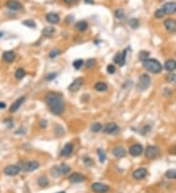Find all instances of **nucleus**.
<instances>
[{"label":"nucleus","mask_w":176,"mask_h":193,"mask_svg":"<svg viewBox=\"0 0 176 193\" xmlns=\"http://www.w3.org/2000/svg\"><path fill=\"white\" fill-rule=\"evenodd\" d=\"M40 126H41V128H45V127L47 126V121L46 120H43V121L41 122Z\"/></svg>","instance_id":"obj_46"},{"label":"nucleus","mask_w":176,"mask_h":193,"mask_svg":"<svg viewBox=\"0 0 176 193\" xmlns=\"http://www.w3.org/2000/svg\"><path fill=\"white\" fill-rule=\"evenodd\" d=\"M25 75H26V71L23 68L17 69L16 72H15V76H16V78L18 80H22V79L25 77Z\"/></svg>","instance_id":"obj_27"},{"label":"nucleus","mask_w":176,"mask_h":193,"mask_svg":"<svg viewBox=\"0 0 176 193\" xmlns=\"http://www.w3.org/2000/svg\"><path fill=\"white\" fill-rule=\"evenodd\" d=\"M165 68L169 72H172L176 69V61L175 60H167L165 63Z\"/></svg>","instance_id":"obj_20"},{"label":"nucleus","mask_w":176,"mask_h":193,"mask_svg":"<svg viewBox=\"0 0 176 193\" xmlns=\"http://www.w3.org/2000/svg\"><path fill=\"white\" fill-rule=\"evenodd\" d=\"M83 64H84V63H83L82 60H77L74 62V67L75 69H79Z\"/></svg>","instance_id":"obj_37"},{"label":"nucleus","mask_w":176,"mask_h":193,"mask_svg":"<svg viewBox=\"0 0 176 193\" xmlns=\"http://www.w3.org/2000/svg\"><path fill=\"white\" fill-rule=\"evenodd\" d=\"M97 153H98V156H99V161L101 163H104L105 160H106V153L103 149H98L97 150Z\"/></svg>","instance_id":"obj_30"},{"label":"nucleus","mask_w":176,"mask_h":193,"mask_svg":"<svg viewBox=\"0 0 176 193\" xmlns=\"http://www.w3.org/2000/svg\"><path fill=\"white\" fill-rule=\"evenodd\" d=\"M6 7L13 11H19L23 9L22 4L18 1H15V0H9V1L6 3Z\"/></svg>","instance_id":"obj_15"},{"label":"nucleus","mask_w":176,"mask_h":193,"mask_svg":"<svg viewBox=\"0 0 176 193\" xmlns=\"http://www.w3.org/2000/svg\"><path fill=\"white\" fill-rule=\"evenodd\" d=\"M147 174H148V172L145 168H139V169L135 170L134 172H133V177L137 180H140V179H145L147 176Z\"/></svg>","instance_id":"obj_13"},{"label":"nucleus","mask_w":176,"mask_h":193,"mask_svg":"<svg viewBox=\"0 0 176 193\" xmlns=\"http://www.w3.org/2000/svg\"><path fill=\"white\" fill-rule=\"evenodd\" d=\"M58 170H59L60 174H69V171H71V168H69V165L62 164L60 167H58Z\"/></svg>","instance_id":"obj_24"},{"label":"nucleus","mask_w":176,"mask_h":193,"mask_svg":"<svg viewBox=\"0 0 176 193\" xmlns=\"http://www.w3.org/2000/svg\"><path fill=\"white\" fill-rule=\"evenodd\" d=\"M72 151H74V145H72V143L69 142V143H67L65 146H64V148L62 149V151H61V155L67 157V156L71 155L72 153Z\"/></svg>","instance_id":"obj_18"},{"label":"nucleus","mask_w":176,"mask_h":193,"mask_svg":"<svg viewBox=\"0 0 176 193\" xmlns=\"http://www.w3.org/2000/svg\"><path fill=\"white\" fill-rule=\"evenodd\" d=\"M87 27H88V24L85 21H79L75 24V28L79 30V31H84V30L87 29Z\"/></svg>","instance_id":"obj_23"},{"label":"nucleus","mask_w":176,"mask_h":193,"mask_svg":"<svg viewBox=\"0 0 176 193\" xmlns=\"http://www.w3.org/2000/svg\"><path fill=\"white\" fill-rule=\"evenodd\" d=\"M151 83H152L151 77L147 74V73H144V74H142L140 77H139L138 84H137L138 90H140V91L147 90V89L150 87Z\"/></svg>","instance_id":"obj_3"},{"label":"nucleus","mask_w":176,"mask_h":193,"mask_svg":"<svg viewBox=\"0 0 176 193\" xmlns=\"http://www.w3.org/2000/svg\"><path fill=\"white\" fill-rule=\"evenodd\" d=\"M21 171V168L17 165H9V166L5 167L4 169V174L6 176H9V177H13V176H17L18 174L20 173Z\"/></svg>","instance_id":"obj_5"},{"label":"nucleus","mask_w":176,"mask_h":193,"mask_svg":"<svg viewBox=\"0 0 176 193\" xmlns=\"http://www.w3.org/2000/svg\"><path fill=\"white\" fill-rule=\"evenodd\" d=\"M2 35H3V34H2V32H0V37H1Z\"/></svg>","instance_id":"obj_49"},{"label":"nucleus","mask_w":176,"mask_h":193,"mask_svg":"<svg viewBox=\"0 0 176 193\" xmlns=\"http://www.w3.org/2000/svg\"><path fill=\"white\" fill-rule=\"evenodd\" d=\"M143 66L145 67V69H147L148 71H150L152 73H160L162 70V63H160L157 60L155 59H148L145 62H143Z\"/></svg>","instance_id":"obj_2"},{"label":"nucleus","mask_w":176,"mask_h":193,"mask_svg":"<svg viewBox=\"0 0 176 193\" xmlns=\"http://www.w3.org/2000/svg\"><path fill=\"white\" fill-rule=\"evenodd\" d=\"M91 189L95 193H107L110 190V187L108 185L104 184L101 182H95L91 185Z\"/></svg>","instance_id":"obj_4"},{"label":"nucleus","mask_w":176,"mask_h":193,"mask_svg":"<svg viewBox=\"0 0 176 193\" xmlns=\"http://www.w3.org/2000/svg\"><path fill=\"white\" fill-rule=\"evenodd\" d=\"M69 180L72 183H80L85 180V177L80 173H74L69 177Z\"/></svg>","instance_id":"obj_11"},{"label":"nucleus","mask_w":176,"mask_h":193,"mask_svg":"<svg viewBox=\"0 0 176 193\" xmlns=\"http://www.w3.org/2000/svg\"><path fill=\"white\" fill-rule=\"evenodd\" d=\"M22 169L25 172H33L39 168V163L37 161H29L22 164Z\"/></svg>","instance_id":"obj_7"},{"label":"nucleus","mask_w":176,"mask_h":193,"mask_svg":"<svg viewBox=\"0 0 176 193\" xmlns=\"http://www.w3.org/2000/svg\"><path fill=\"white\" fill-rule=\"evenodd\" d=\"M162 8L165 10V14H175L176 13V2L175 1L166 2L165 4H163Z\"/></svg>","instance_id":"obj_10"},{"label":"nucleus","mask_w":176,"mask_h":193,"mask_svg":"<svg viewBox=\"0 0 176 193\" xmlns=\"http://www.w3.org/2000/svg\"><path fill=\"white\" fill-rule=\"evenodd\" d=\"M54 32H55V28L53 26H47L42 30V33H43L44 36H51Z\"/></svg>","instance_id":"obj_26"},{"label":"nucleus","mask_w":176,"mask_h":193,"mask_svg":"<svg viewBox=\"0 0 176 193\" xmlns=\"http://www.w3.org/2000/svg\"><path fill=\"white\" fill-rule=\"evenodd\" d=\"M25 97H22V98H20V99H18L16 102H15L13 105H11V107H10V111L12 112V113H14V112H16L18 109L20 108V106L22 105V103L25 102Z\"/></svg>","instance_id":"obj_19"},{"label":"nucleus","mask_w":176,"mask_h":193,"mask_svg":"<svg viewBox=\"0 0 176 193\" xmlns=\"http://www.w3.org/2000/svg\"><path fill=\"white\" fill-rule=\"evenodd\" d=\"M107 71L108 73H110V74H114V72H116V67L113 64H109L107 66Z\"/></svg>","instance_id":"obj_40"},{"label":"nucleus","mask_w":176,"mask_h":193,"mask_svg":"<svg viewBox=\"0 0 176 193\" xmlns=\"http://www.w3.org/2000/svg\"><path fill=\"white\" fill-rule=\"evenodd\" d=\"M82 83H83L82 78H77V79H75V80L72 82L71 85H69V90L71 91V92H77V91L79 90L80 87L82 86Z\"/></svg>","instance_id":"obj_16"},{"label":"nucleus","mask_w":176,"mask_h":193,"mask_svg":"<svg viewBox=\"0 0 176 193\" xmlns=\"http://www.w3.org/2000/svg\"><path fill=\"white\" fill-rule=\"evenodd\" d=\"M46 21L51 24H56L60 21V17L56 13H48L46 15Z\"/></svg>","instance_id":"obj_17"},{"label":"nucleus","mask_w":176,"mask_h":193,"mask_svg":"<svg viewBox=\"0 0 176 193\" xmlns=\"http://www.w3.org/2000/svg\"><path fill=\"white\" fill-rule=\"evenodd\" d=\"M126 53H127L126 50H124L122 54L117 53L116 56H114V62L116 63L117 64H118V66H124V64H125Z\"/></svg>","instance_id":"obj_12"},{"label":"nucleus","mask_w":176,"mask_h":193,"mask_svg":"<svg viewBox=\"0 0 176 193\" xmlns=\"http://www.w3.org/2000/svg\"><path fill=\"white\" fill-rule=\"evenodd\" d=\"M146 157L148 159H155L156 157H157V155L160 154V149L157 146L155 145H150L148 146L146 149Z\"/></svg>","instance_id":"obj_6"},{"label":"nucleus","mask_w":176,"mask_h":193,"mask_svg":"<svg viewBox=\"0 0 176 193\" xmlns=\"http://www.w3.org/2000/svg\"><path fill=\"white\" fill-rule=\"evenodd\" d=\"M165 177L170 179H176V169H171L165 172Z\"/></svg>","instance_id":"obj_28"},{"label":"nucleus","mask_w":176,"mask_h":193,"mask_svg":"<svg viewBox=\"0 0 176 193\" xmlns=\"http://www.w3.org/2000/svg\"><path fill=\"white\" fill-rule=\"evenodd\" d=\"M57 193H66L65 191H61V192H57Z\"/></svg>","instance_id":"obj_48"},{"label":"nucleus","mask_w":176,"mask_h":193,"mask_svg":"<svg viewBox=\"0 0 176 193\" xmlns=\"http://www.w3.org/2000/svg\"><path fill=\"white\" fill-rule=\"evenodd\" d=\"M15 57H16V55L13 51H7L5 52L4 54H3V60L5 61V62L7 63H12L13 61L15 60Z\"/></svg>","instance_id":"obj_21"},{"label":"nucleus","mask_w":176,"mask_h":193,"mask_svg":"<svg viewBox=\"0 0 176 193\" xmlns=\"http://www.w3.org/2000/svg\"><path fill=\"white\" fill-rule=\"evenodd\" d=\"M83 162H84V163H85V164L87 165L88 167H89V166H91V165L93 164L92 160H90L89 158H83Z\"/></svg>","instance_id":"obj_43"},{"label":"nucleus","mask_w":176,"mask_h":193,"mask_svg":"<svg viewBox=\"0 0 176 193\" xmlns=\"http://www.w3.org/2000/svg\"><path fill=\"white\" fill-rule=\"evenodd\" d=\"M142 152H143V146L141 145H133L131 147L129 148L130 155L134 156V157H137V156L141 155Z\"/></svg>","instance_id":"obj_14"},{"label":"nucleus","mask_w":176,"mask_h":193,"mask_svg":"<svg viewBox=\"0 0 176 193\" xmlns=\"http://www.w3.org/2000/svg\"><path fill=\"white\" fill-rule=\"evenodd\" d=\"M56 76H57L56 73H54V74H53V73H50L49 75H47V76H46V79H47V80H52V79L55 78Z\"/></svg>","instance_id":"obj_44"},{"label":"nucleus","mask_w":176,"mask_h":193,"mask_svg":"<svg viewBox=\"0 0 176 193\" xmlns=\"http://www.w3.org/2000/svg\"><path fill=\"white\" fill-rule=\"evenodd\" d=\"M165 12L162 8L157 9V10L155 12V17H156L157 19H162V18L165 17Z\"/></svg>","instance_id":"obj_32"},{"label":"nucleus","mask_w":176,"mask_h":193,"mask_svg":"<svg viewBox=\"0 0 176 193\" xmlns=\"http://www.w3.org/2000/svg\"><path fill=\"white\" fill-rule=\"evenodd\" d=\"M128 24H129V26L132 27V28H136V27L139 26V21H138L137 19H135V18H133V19L129 20Z\"/></svg>","instance_id":"obj_36"},{"label":"nucleus","mask_w":176,"mask_h":193,"mask_svg":"<svg viewBox=\"0 0 176 193\" xmlns=\"http://www.w3.org/2000/svg\"><path fill=\"white\" fill-rule=\"evenodd\" d=\"M23 24L26 26H30V27H35V23L32 20H28V21H24Z\"/></svg>","instance_id":"obj_39"},{"label":"nucleus","mask_w":176,"mask_h":193,"mask_svg":"<svg viewBox=\"0 0 176 193\" xmlns=\"http://www.w3.org/2000/svg\"><path fill=\"white\" fill-rule=\"evenodd\" d=\"M166 81L168 82V83H173L174 81H176V74L175 73H168L167 75H166Z\"/></svg>","instance_id":"obj_33"},{"label":"nucleus","mask_w":176,"mask_h":193,"mask_svg":"<svg viewBox=\"0 0 176 193\" xmlns=\"http://www.w3.org/2000/svg\"><path fill=\"white\" fill-rule=\"evenodd\" d=\"M165 29L169 33H175L176 32V21L173 19H167L163 23Z\"/></svg>","instance_id":"obj_9"},{"label":"nucleus","mask_w":176,"mask_h":193,"mask_svg":"<svg viewBox=\"0 0 176 193\" xmlns=\"http://www.w3.org/2000/svg\"><path fill=\"white\" fill-rule=\"evenodd\" d=\"M5 106H6V105H5L4 103H1V102H0V108H4Z\"/></svg>","instance_id":"obj_47"},{"label":"nucleus","mask_w":176,"mask_h":193,"mask_svg":"<svg viewBox=\"0 0 176 193\" xmlns=\"http://www.w3.org/2000/svg\"><path fill=\"white\" fill-rule=\"evenodd\" d=\"M63 1L65 2V3H67V4H72V3L77 1V0H63Z\"/></svg>","instance_id":"obj_45"},{"label":"nucleus","mask_w":176,"mask_h":193,"mask_svg":"<svg viewBox=\"0 0 176 193\" xmlns=\"http://www.w3.org/2000/svg\"><path fill=\"white\" fill-rule=\"evenodd\" d=\"M59 55H60V51L58 50V49H54V50H52L49 53V58L54 59V58H56L57 56H59Z\"/></svg>","instance_id":"obj_38"},{"label":"nucleus","mask_w":176,"mask_h":193,"mask_svg":"<svg viewBox=\"0 0 176 193\" xmlns=\"http://www.w3.org/2000/svg\"><path fill=\"white\" fill-rule=\"evenodd\" d=\"M64 134H65V131H64V129L62 127H60V126H57L56 127V135H57V136L59 135V137H62Z\"/></svg>","instance_id":"obj_42"},{"label":"nucleus","mask_w":176,"mask_h":193,"mask_svg":"<svg viewBox=\"0 0 176 193\" xmlns=\"http://www.w3.org/2000/svg\"><path fill=\"white\" fill-rule=\"evenodd\" d=\"M37 182H38V184L41 186V187H45V186H47L48 185V179L46 177H44V176H42V177H40L38 179V180H37Z\"/></svg>","instance_id":"obj_29"},{"label":"nucleus","mask_w":176,"mask_h":193,"mask_svg":"<svg viewBox=\"0 0 176 193\" xmlns=\"http://www.w3.org/2000/svg\"><path fill=\"white\" fill-rule=\"evenodd\" d=\"M104 133L105 134H110V135H116L119 132V128L116 123H108L104 127Z\"/></svg>","instance_id":"obj_8"},{"label":"nucleus","mask_w":176,"mask_h":193,"mask_svg":"<svg viewBox=\"0 0 176 193\" xmlns=\"http://www.w3.org/2000/svg\"><path fill=\"white\" fill-rule=\"evenodd\" d=\"M95 63H96V61L95 60H88L85 64H86L87 68H92V67L95 66Z\"/></svg>","instance_id":"obj_41"},{"label":"nucleus","mask_w":176,"mask_h":193,"mask_svg":"<svg viewBox=\"0 0 176 193\" xmlns=\"http://www.w3.org/2000/svg\"><path fill=\"white\" fill-rule=\"evenodd\" d=\"M114 15H116V17L119 20H122V19H124V17H125V15H124V11L121 10V9L116 10V12H114Z\"/></svg>","instance_id":"obj_34"},{"label":"nucleus","mask_w":176,"mask_h":193,"mask_svg":"<svg viewBox=\"0 0 176 193\" xmlns=\"http://www.w3.org/2000/svg\"><path fill=\"white\" fill-rule=\"evenodd\" d=\"M101 129H102V125L100 123H95L91 126V131L94 132V133H98V132L101 131Z\"/></svg>","instance_id":"obj_35"},{"label":"nucleus","mask_w":176,"mask_h":193,"mask_svg":"<svg viewBox=\"0 0 176 193\" xmlns=\"http://www.w3.org/2000/svg\"><path fill=\"white\" fill-rule=\"evenodd\" d=\"M94 88H95V90L98 91V92H104V91L107 90L108 86H107V84H105L104 82H98V83L95 84Z\"/></svg>","instance_id":"obj_25"},{"label":"nucleus","mask_w":176,"mask_h":193,"mask_svg":"<svg viewBox=\"0 0 176 193\" xmlns=\"http://www.w3.org/2000/svg\"><path fill=\"white\" fill-rule=\"evenodd\" d=\"M45 102L50 107L51 111L53 114L60 115L62 114L65 110V103L58 94L56 93H49L45 98Z\"/></svg>","instance_id":"obj_1"},{"label":"nucleus","mask_w":176,"mask_h":193,"mask_svg":"<svg viewBox=\"0 0 176 193\" xmlns=\"http://www.w3.org/2000/svg\"><path fill=\"white\" fill-rule=\"evenodd\" d=\"M113 153L114 155L116 156L117 158H120L122 157V156L125 155V149H124L122 146H117V147H114V150H113Z\"/></svg>","instance_id":"obj_22"},{"label":"nucleus","mask_w":176,"mask_h":193,"mask_svg":"<svg viewBox=\"0 0 176 193\" xmlns=\"http://www.w3.org/2000/svg\"><path fill=\"white\" fill-rule=\"evenodd\" d=\"M149 52L147 51H141L140 53H139L138 57H139V60L142 61V62H145L146 60H148V57H149Z\"/></svg>","instance_id":"obj_31"}]
</instances>
